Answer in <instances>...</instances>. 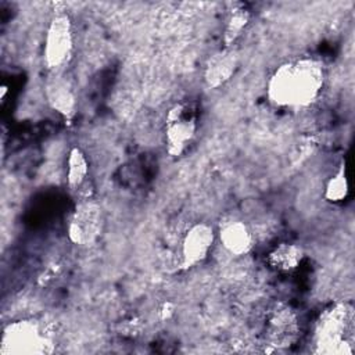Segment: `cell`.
<instances>
[{"label": "cell", "instance_id": "cell-1", "mask_svg": "<svg viewBox=\"0 0 355 355\" xmlns=\"http://www.w3.org/2000/svg\"><path fill=\"white\" fill-rule=\"evenodd\" d=\"M324 80L323 67L312 58L282 64L269 78L266 93L280 107H304L315 101Z\"/></svg>", "mask_w": 355, "mask_h": 355}, {"label": "cell", "instance_id": "cell-2", "mask_svg": "<svg viewBox=\"0 0 355 355\" xmlns=\"http://www.w3.org/2000/svg\"><path fill=\"white\" fill-rule=\"evenodd\" d=\"M354 340V311L348 304L326 309L318 322L315 345L322 354H351Z\"/></svg>", "mask_w": 355, "mask_h": 355}, {"label": "cell", "instance_id": "cell-3", "mask_svg": "<svg viewBox=\"0 0 355 355\" xmlns=\"http://www.w3.org/2000/svg\"><path fill=\"white\" fill-rule=\"evenodd\" d=\"M73 47L71 19L65 12H57L51 19L44 36L43 61L47 69L58 72L71 58Z\"/></svg>", "mask_w": 355, "mask_h": 355}, {"label": "cell", "instance_id": "cell-4", "mask_svg": "<svg viewBox=\"0 0 355 355\" xmlns=\"http://www.w3.org/2000/svg\"><path fill=\"white\" fill-rule=\"evenodd\" d=\"M104 216L97 201L90 197L82 198L68 223V237L76 245L93 244L103 232Z\"/></svg>", "mask_w": 355, "mask_h": 355}, {"label": "cell", "instance_id": "cell-5", "mask_svg": "<svg viewBox=\"0 0 355 355\" xmlns=\"http://www.w3.org/2000/svg\"><path fill=\"white\" fill-rule=\"evenodd\" d=\"M196 116L189 114V107L175 104L166 115L165 143L166 151L172 157H179L196 133Z\"/></svg>", "mask_w": 355, "mask_h": 355}, {"label": "cell", "instance_id": "cell-6", "mask_svg": "<svg viewBox=\"0 0 355 355\" xmlns=\"http://www.w3.org/2000/svg\"><path fill=\"white\" fill-rule=\"evenodd\" d=\"M46 351V337L31 320L10 323L3 333V352L35 354Z\"/></svg>", "mask_w": 355, "mask_h": 355}, {"label": "cell", "instance_id": "cell-7", "mask_svg": "<svg viewBox=\"0 0 355 355\" xmlns=\"http://www.w3.org/2000/svg\"><path fill=\"white\" fill-rule=\"evenodd\" d=\"M215 241L214 227L208 223L198 222L193 225L184 234L182 241V262L183 269H190L202 262L209 254Z\"/></svg>", "mask_w": 355, "mask_h": 355}, {"label": "cell", "instance_id": "cell-8", "mask_svg": "<svg viewBox=\"0 0 355 355\" xmlns=\"http://www.w3.org/2000/svg\"><path fill=\"white\" fill-rule=\"evenodd\" d=\"M239 65V53L236 49L225 47L223 50L212 54L205 64L204 82L207 87L216 89L226 83Z\"/></svg>", "mask_w": 355, "mask_h": 355}, {"label": "cell", "instance_id": "cell-9", "mask_svg": "<svg viewBox=\"0 0 355 355\" xmlns=\"http://www.w3.org/2000/svg\"><path fill=\"white\" fill-rule=\"evenodd\" d=\"M44 93L49 105L61 114L64 118L69 119L76 112V97L69 85V82L61 76L58 72H53L47 78L44 85Z\"/></svg>", "mask_w": 355, "mask_h": 355}, {"label": "cell", "instance_id": "cell-10", "mask_svg": "<svg viewBox=\"0 0 355 355\" xmlns=\"http://www.w3.org/2000/svg\"><path fill=\"white\" fill-rule=\"evenodd\" d=\"M219 240L223 248L232 255H245L254 245L251 230L239 219H232L223 223L219 229Z\"/></svg>", "mask_w": 355, "mask_h": 355}, {"label": "cell", "instance_id": "cell-11", "mask_svg": "<svg viewBox=\"0 0 355 355\" xmlns=\"http://www.w3.org/2000/svg\"><path fill=\"white\" fill-rule=\"evenodd\" d=\"M304 259V250L293 243H280L266 257L270 268L279 272H291Z\"/></svg>", "mask_w": 355, "mask_h": 355}, {"label": "cell", "instance_id": "cell-12", "mask_svg": "<svg viewBox=\"0 0 355 355\" xmlns=\"http://www.w3.org/2000/svg\"><path fill=\"white\" fill-rule=\"evenodd\" d=\"M297 324L290 309H279L270 319L269 333L273 340V345H287L295 334Z\"/></svg>", "mask_w": 355, "mask_h": 355}, {"label": "cell", "instance_id": "cell-13", "mask_svg": "<svg viewBox=\"0 0 355 355\" xmlns=\"http://www.w3.org/2000/svg\"><path fill=\"white\" fill-rule=\"evenodd\" d=\"M89 173V164L79 147H72L67 159V182L71 190H79Z\"/></svg>", "mask_w": 355, "mask_h": 355}, {"label": "cell", "instance_id": "cell-14", "mask_svg": "<svg viewBox=\"0 0 355 355\" xmlns=\"http://www.w3.org/2000/svg\"><path fill=\"white\" fill-rule=\"evenodd\" d=\"M250 21V11L243 6H236L230 10L225 33H223V43L225 47H232L236 39L241 35L243 29L247 26Z\"/></svg>", "mask_w": 355, "mask_h": 355}, {"label": "cell", "instance_id": "cell-15", "mask_svg": "<svg viewBox=\"0 0 355 355\" xmlns=\"http://www.w3.org/2000/svg\"><path fill=\"white\" fill-rule=\"evenodd\" d=\"M348 194V182L345 175V162L343 161L337 172L327 180L324 189V198L331 202L343 201Z\"/></svg>", "mask_w": 355, "mask_h": 355}, {"label": "cell", "instance_id": "cell-16", "mask_svg": "<svg viewBox=\"0 0 355 355\" xmlns=\"http://www.w3.org/2000/svg\"><path fill=\"white\" fill-rule=\"evenodd\" d=\"M172 312H173V305H172L171 302H166V304H164V306L161 308V318H162V319H168Z\"/></svg>", "mask_w": 355, "mask_h": 355}, {"label": "cell", "instance_id": "cell-17", "mask_svg": "<svg viewBox=\"0 0 355 355\" xmlns=\"http://www.w3.org/2000/svg\"><path fill=\"white\" fill-rule=\"evenodd\" d=\"M6 93H7V87H6V86H1V98H4Z\"/></svg>", "mask_w": 355, "mask_h": 355}]
</instances>
